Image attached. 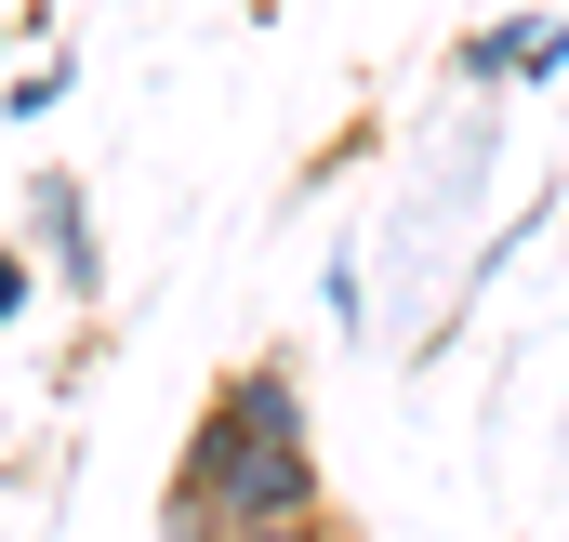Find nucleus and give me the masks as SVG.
<instances>
[{
    "instance_id": "2",
    "label": "nucleus",
    "mask_w": 569,
    "mask_h": 542,
    "mask_svg": "<svg viewBox=\"0 0 569 542\" xmlns=\"http://www.w3.org/2000/svg\"><path fill=\"white\" fill-rule=\"evenodd\" d=\"M13 239H27V265L53 278L67 304H93V291H107V225H93V185H80L67 159H40V172L13 185Z\"/></svg>"
},
{
    "instance_id": "6",
    "label": "nucleus",
    "mask_w": 569,
    "mask_h": 542,
    "mask_svg": "<svg viewBox=\"0 0 569 542\" xmlns=\"http://www.w3.org/2000/svg\"><path fill=\"white\" fill-rule=\"evenodd\" d=\"M27 291H40V265H27V239H0V331L27 318Z\"/></svg>"
},
{
    "instance_id": "8",
    "label": "nucleus",
    "mask_w": 569,
    "mask_h": 542,
    "mask_svg": "<svg viewBox=\"0 0 569 542\" xmlns=\"http://www.w3.org/2000/svg\"><path fill=\"white\" fill-rule=\"evenodd\" d=\"M0 40H13V27H0ZM0 80H13V67H0Z\"/></svg>"
},
{
    "instance_id": "4",
    "label": "nucleus",
    "mask_w": 569,
    "mask_h": 542,
    "mask_svg": "<svg viewBox=\"0 0 569 542\" xmlns=\"http://www.w3.org/2000/svg\"><path fill=\"white\" fill-rule=\"evenodd\" d=\"M318 304H331V331H371V265H358V252H331Z\"/></svg>"
},
{
    "instance_id": "7",
    "label": "nucleus",
    "mask_w": 569,
    "mask_h": 542,
    "mask_svg": "<svg viewBox=\"0 0 569 542\" xmlns=\"http://www.w3.org/2000/svg\"><path fill=\"white\" fill-rule=\"evenodd\" d=\"M239 542H358V530H345V516L318 503V516H291V530H239Z\"/></svg>"
},
{
    "instance_id": "3",
    "label": "nucleus",
    "mask_w": 569,
    "mask_h": 542,
    "mask_svg": "<svg viewBox=\"0 0 569 542\" xmlns=\"http://www.w3.org/2000/svg\"><path fill=\"white\" fill-rule=\"evenodd\" d=\"M450 80H463V93H543V80H569V13H503V27H477V40L450 53Z\"/></svg>"
},
{
    "instance_id": "1",
    "label": "nucleus",
    "mask_w": 569,
    "mask_h": 542,
    "mask_svg": "<svg viewBox=\"0 0 569 542\" xmlns=\"http://www.w3.org/2000/svg\"><path fill=\"white\" fill-rule=\"evenodd\" d=\"M159 503H199L212 530H291V516H318L331 503V463H318V410H305V371L291 358H239L199 423H186V450H172V490Z\"/></svg>"
},
{
    "instance_id": "5",
    "label": "nucleus",
    "mask_w": 569,
    "mask_h": 542,
    "mask_svg": "<svg viewBox=\"0 0 569 542\" xmlns=\"http://www.w3.org/2000/svg\"><path fill=\"white\" fill-rule=\"evenodd\" d=\"M53 93H67V67H13V80H0V107H13V120H40Z\"/></svg>"
}]
</instances>
